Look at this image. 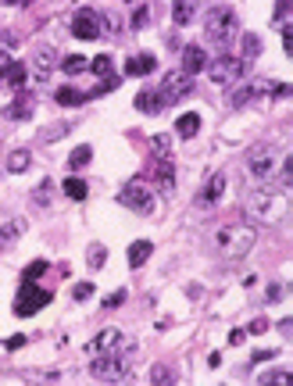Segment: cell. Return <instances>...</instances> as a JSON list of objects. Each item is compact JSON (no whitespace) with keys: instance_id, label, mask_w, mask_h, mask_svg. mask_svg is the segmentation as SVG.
<instances>
[{"instance_id":"cell-1","label":"cell","mask_w":293,"mask_h":386,"mask_svg":"<svg viewBox=\"0 0 293 386\" xmlns=\"http://www.w3.org/2000/svg\"><path fill=\"white\" fill-rule=\"evenodd\" d=\"M247 215L254 222H265V225H276L290 215V193L283 190H269V186H254L247 193Z\"/></svg>"},{"instance_id":"cell-2","label":"cell","mask_w":293,"mask_h":386,"mask_svg":"<svg viewBox=\"0 0 293 386\" xmlns=\"http://www.w3.org/2000/svg\"><path fill=\"white\" fill-rule=\"evenodd\" d=\"M215 244L229 261L247 258L257 244V222H225L222 229H215Z\"/></svg>"},{"instance_id":"cell-3","label":"cell","mask_w":293,"mask_h":386,"mask_svg":"<svg viewBox=\"0 0 293 386\" xmlns=\"http://www.w3.org/2000/svg\"><path fill=\"white\" fill-rule=\"evenodd\" d=\"M279 165H283V151H279V147H276V143H257L254 151L247 154V161H243L247 183H250V186H269V183H276Z\"/></svg>"},{"instance_id":"cell-4","label":"cell","mask_w":293,"mask_h":386,"mask_svg":"<svg viewBox=\"0 0 293 386\" xmlns=\"http://www.w3.org/2000/svg\"><path fill=\"white\" fill-rule=\"evenodd\" d=\"M133 358H136V343L126 336V343L114 350V354L90 358V372H93L97 383H126L129 372H133Z\"/></svg>"},{"instance_id":"cell-5","label":"cell","mask_w":293,"mask_h":386,"mask_svg":"<svg viewBox=\"0 0 293 386\" xmlns=\"http://www.w3.org/2000/svg\"><path fill=\"white\" fill-rule=\"evenodd\" d=\"M236 29H240V22L232 8H211L208 18H204V36L222 50H229V43L236 40Z\"/></svg>"},{"instance_id":"cell-6","label":"cell","mask_w":293,"mask_h":386,"mask_svg":"<svg viewBox=\"0 0 293 386\" xmlns=\"http://www.w3.org/2000/svg\"><path fill=\"white\" fill-rule=\"evenodd\" d=\"M243 72H247V61L236 54H229V50H222L215 61H208V75H211L215 86H222V90H229L232 82H240Z\"/></svg>"},{"instance_id":"cell-7","label":"cell","mask_w":293,"mask_h":386,"mask_svg":"<svg viewBox=\"0 0 293 386\" xmlns=\"http://www.w3.org/2000/svg\"><path fill=\"white\" fill-rule=\"evenodd\" d=\"M50 301H54V293H50V290H40L33 279H22V290H18V297H15V315H18V318L36 315V311L47 308Z\"/></svg>"},{"instance_id":"cell-8","label":"cell","mask_w":293,"mask_h":386,"mask_svg":"<svg viewBox=\"0 0 293 386\" xmlns=\"http://www.w3.org/2000/svg\"><path fill=\"white\" fill-rule=\"evenodd\" d=\"M158 90V97H161V104L168 107V104H179L183 97H190V90H193V75H186L183 68L179 72H168L165 79H161V86H154Z\"/></svg>"},{"instance_id":"cell-9","label":"cell","mask_w":293,"mask_h":386,"mask_svg":"<svg viewBox=\"0 0 293 386\" xmlns=\"http://www.w3.org/2000/svg\"><path fill=\"white\" fill-rule=\"evenodd\" d=\"M119 204L129 207V211H136V215H151V211H154V193H151V186H146V183L133 179V183H126V190L119 193Z\"/></svg>"},{"instance_id":"cell-10","label":"cell","mask_w":293,"mask_h":386,"mask_svg":"<svg viewBox=\"0 0 293 386\" xmlns=\"http://www.w3.org/2000/svg\"><path fill=\"white\" fill-rule=\"evenodd\" d=\"M57 54L50 43H43V47H36V54H33V61H29V79H36V82H47L50 75H54V68H57Z\"/></svg>"},{"instance_id":"cell-11","label":"cell","mask_w":293,"mask_h":386,"mask_svg":"<svg viewBox=\"0 0 293 386\" xmlns=\"http://www.w3.org/2000/svg\"><path fill=\"white\" fill-rule=\"evenodd\" d=\"M122 343H126L122 329H114V325H111V329H100L90 343H86V358H104V354H114Z\"/></svg>"},{"instance_id":"cell-12","label":"cell","mask_w":293,"mask_h":386,"mask_svg":"<svg viewBox=\"0 0 293 386\" xmlns=\"http://www.w3.org/2000/svg\"><path fill=\"white\" fill-rule=\"evenodd\" d=\"M72 36H79V40H100V36H104V22H100V15L90 11V8L75 11V18H72Z\"/></svg>"},{"instance_id":"cell-13","label":"cell","mask_w":293,"mask_h":386,"mask_svg":"<svg viewBox=\"0 0 293 386\" xmlns=\"http://www.w3.org/2000/svg\"><path fill=\"white\" fill-rule=\"evenodd\" d=\"M225 186H229L225 172H211V175H208V183H204V190L197 193V207H200V211H208V207H215V204L225 197Z\"/></svg>"},{"instance_id":"cell-14","label":"cell","mask_w":293,"mask_h":386,"mask_svg":"<svg viewBox=\"0 0 293 386\" xmlns=\"http://www.w3.org/2000/svg\"><path fill=\"white\" fill-rule=\"evenodd\" d=\"M204 68H208V50H204L200 43L183 47V72H186V75H197V72H204Z\"/></svg>"},{"instance_id":"cell-15","label":"cell","mask_w":293,"mask_h":386,"mask_svg":"<svg viewBox=\"0 0 293 386\" xmlns=\"http://www.w3.org/2000/svg\"><path fill=\"white\" fill-rule=\"evenodd\" d=\"M151 179L158 183V190H161L165 197H172V190H175V168H172V161L158 158L154 168H151Z\"/></svg>"},{"instance_id":"cell-16","label":"cell","mask_w":293,"mask_h":386,"mask_svg":"<svg viewBox=\"0 0 293 386\" xmlns=\"http://www.w3.org/2000/svg\"><path fill=\"white\" fill-rule=\"evenodd\" d=\"M33 107H36V97L25 94V90H18V97L4 107V118H11V122H22V118L33 114Z\"/></svg>"},{"instance_id":"cell-17","label":"cell","mask_w":293,"mask_h":386,"mask_svg":"<svg viewBox=\"0 0 293 386\" xmlns=\"http://www.w3.org/2000/svg\"><path fill=\"white\" fill-rule=\"evenodd\" d=\"M25 232V218H8L4 225H0V254H8Z\"/></svg>"},{"instance_id":"cell-18","label":"cell","mask_w":293,"mask_h":386,"mask_svg":"<svg viewBox=\"0 0 293 386\" xmlns=\"http://www.w3.org/2000/svg\"><path fill=\"white\" fill-rule=\"evenodd\" d=\"M75 129V118H61V122H50V126H43L40 129V136H36V143H57V140H65L68 133Z\"/></svg>"},{"instance_id":"cell-19","label":"cell","mask_w":293,"mask_h":386,"mask_svg":"<svg viewBox=\"0 0 293 386\" xmlns=\"http://www.w3.org/2000/svg\"><path fill=\"white\" fill-rule=\"evenodd\" d=\"M154 68H158V57L154 54H133L129 61H126V75H140V79L151 75Z\"/></svg>"},{"instance_id":"cell-20","label":"cell","mask_w":293,"mask_h":386,"mask_svg":"<svg viewBox=\"0 0 293 386\" xmlns=\"http://www.w3.org/2000/svg\"><path fill=\"white\" fill-rule=\"evenodd\" d=\"M197 18V0H175V4H172V22L175 25H190Z\"/></svg>"},{"instance_id":"cell-21","label":"cell","mask_w":293,"mask_h":386,"mask_svg":"<svg viewBox=\"0 0 293 386\" xmlns=\"http://www.w3.org/2000/svg\"><path fill=\"white\" fill-rule=\"evenodd\" d=\"M136 111H143V114H161L165 104H161L158 90H143V94H136Z\"/></svg>"},{"instance_id":"cell-22","label":"cell","mask_w":293,"mask_h":386,"mask_svg":"<svg viewBox=\"0 0 293 386\" xmlns=\"http://www.w3.org/2000/svg\"><path fill=\"white\" fill-rule=\"evenodd\" d=\"M29 165H33V151H29V147H18V151L8 154V172L11 175H22Z\"/></svg>"},{"instance_id":"cell-23","label":"cell","mask_w":293,"mask_h":386,"mask_svg":"<svg viewBox=\"0 0 293 386\" xmlns=\"http://www.w3.org/2000/svg\"><path fill=\"white\" fill-rule=\"evenodd\" d=\"M54 101L61 104V107H75V104H86V101H90V94L75 90V86H61V90L54 94Z\"/></svg>"},{"instance_id":"cell-24","label":"cell","mask_w":293,"mask_h":386,"mask_svg":"<svg viewBox=\"0 0 293 386\" xmlns=\"http://www.w3.org/2000/svg\"><path fill=\"white\" fill-rule=\"evenodd\" d=\"M151 251H154V244H151V240H136V244L129 247V269H140V265H146Z\"/></svg>"},{"instance_id":"cell-25","label":"cell","mask_w":293,"mask_h":386,"mask_svg":"<svg viewBox=\"0 0 293 386\" xmlns=\"http://www.w3.org/2000/svg\"><path fill=\"white\" fill-rule=\"evenodd\" d=\"M4 79H8L11 90H25V82H29V68H25L22 61H11V68L4 72Z\"/></svg>"},{"instance_id":"cell-26","label":"cell","mask_w":293,"mask_h":386,"mask_svg":"<svg viewBox=\"0 0 293 386\" xmlns=\"http://www.w3.org/2000/svg\"><path fill=\"white\" fill-rule=\"evenodd\" d=\"M29 200H33V207H40V211H43V207H50V200H54V179H43L33 190V197H29Z\"/></svg>"},{"instance_id":"cell-27","label":"cell","mask_w":293,"mask_h":386,"mask_svg":"<svg viewBox=\"0 0 293 386\" xmlns=\"http://www.w3.org/2000/svg\"><path fill=\"white\" fill-rule=\"evenodd\" d=\"M90 161H93V147H90V143L75 147V151L68 154V168H75V172H79V168H86V165H90Z\"/></svg>"},{"instance_id":"cell-28","label":"cell","mask_w":293,"mask_h":386,"mask_svg":"<svg viewBox=\"0 0 293 386\" xmlns=\"http://www.w3.org/2000/svg\"><path fill=\"white\" fill-rule=\"evenodd\" d=\"M197 129H200V118H197V114H179V122H175V133H179L183 140L197 136Z\"/></svg>"},{"instance_id":"cell-29","label":"cell","mask_w":293,"mask_h":386,"mask_svg":"<svg viewBox=\"0 0 293 386\" xmlns=\"http://www.w3.org/2000/svg\"><path fill=\"white\" fill-rule=\"evenodd\" d=\"M57 65H61V68H65L68 75H79V72H86V65H90V61H86L82 54H68L65 61H57Z\"/></svg>"},{"instance_id":"cell-30","label":"cell","mask_w":293,"mask_h":386,"mask_svg":"<svg viewBox=\"0 0 293 386\" xmlns=\"http://www.w3.org/2000/svg\"><path fill=\"white\" fill-rule=\"evenodd\" d=\"M72 200H86V193H90V190H86V183L82 179H75V175H72V179H65V186H61Z\"/></svg>"},{"instance_id":"cell-31","label":"cell","mask_w":293,"mask_h":386,"mask_svg":"<svg viewBox=\"0 0 293 386\" xmlns=\"http://www.w3.org/2000/svg\"><path fill=\"white\" fill-rule=\"evenodd\" d=\"M119 86H122V75H114V72H111V75H104V79H100V86H97V90H93L90 97H100V94H114V90H119Z\"/></svg>"},{"instance_id":"cell-32","label":"cell","mask_w":293,"mask_h":386,"mask_svg":"<svg viewBox=\"0 0 293 386\" xmlns=\"http://www.w3.org/2000/svg\"><path fill=\"white\" fill-rule=\"evenodd\" d=\"M257 54H261V36L247 33V36H243V61H254Z\"/></svg>"},{"instance_id":"cell-33","label":"cell","mask_w":293,"mask_h":386,"mask_svg":"<svg viewBox=\"0 0 293 386\" xmlns=\"http://www.w3.org/2000/svg\"><path fill=\"white\" fill-rule=\"evenodd\" d=\"M90 72H97V75H111V54H97L90 65H86Z\"/></svg>"},{"instance_id":"cell-34","label":"cell","mask_w":293,"mask_h":386,"mask_svg":"<svg viewBox=\"0 0 293 386\" xmlns=\"http://www.w3.org/2000/svg\"><path fill=\"white\" fill-rule=\"evenodd\" d=\"M25 379L29 383H57V379H61V372H43V369H33V372H25Z\"/></svg>"},{"instance_id":"cell-35","label":"cell","mask_w":293,"mask_h":386,"mask_svg":"<svg viewBox=\"0 0 293 386\" xmlns=\"http://www.w3.org/2000/svg\"><path fill=\"white\" fill-rule=\"evenodd\" d=\"M151 383H158V386H161V383H175V372H172L168 365H154V369H151Z\"/></svg>"},{"instance_id":"cell-36","label":"cell","mask_w":293,"mask_h":386,"mask_svg":"<svg viewBox=\"0 0 293 386\" xmlns=\"http://www.w3.org/2000/svg\"><path fill=\"white\" fill-rule=\"evenodd\" d=\"M151 151H154L158 158H168V154H172V140H168V136H154V140H151Z\"/></svg>"},{"instance_id":"cell-37","label":"cell","mask_w":293,"mask_h":386,"mask_svg":"<svg viewBox=\"0 0 293 386\" xmlns=\"http://www.w3.org/2000/svg\"><path fill=\"white\" fill-rule=\"evenodd\" d=\"M104 258H107V251H104L100 244H93V247H90V258H86V261H90V269H104Z\"/></svg>"},{"instance_id":"cell-38","label":"cell","mask_w":293,"mask_h":386,"mask_svg":"<svg viewBox=\"0 0 293 386\" xmlns=\"http://www.w3.org/2000/svg\"><path fill=\"white\" fill-rule=\"evenodd\" d=\"M257 383H290V372L272 369V372H265V376H257Z\"/></svg>"},{"instance_id":"cell-39","label":"cell","mask_w":293,"mask_h":386,"mask_svg":"<svg viewBox=\"0 0 293 386\" xmlns=\"http://www.w3.org/2000/svg\"><path fill=\"white\" fill-rule=\"evenodd\" d=\"M72 297H75V301H90V297H93V283H79L72 290Z\"/></svg>"},{"instance_id":"cell-40","label":"cell","mask_w":293,"mask_h":386,"mask_svg":"<svg viewBox=\"0 0 293 386\" xmlns=\"http://www.w3.org/2000/svg\"><path fill=\"white\" fill-rule=\"evenodd\" d=\"M146 22H151V11H146V8H136V15H133V29H143Z\"/></svg>"},{"instance_id":"cell-41","label":"cell","mask_w":293,"mask_h":386,"mask_svg":"<svg viewBox=\"0 0 293 386\" xmlns=\"http://www.w3.org/2000/svg\"><path fill=\"white\" fill-rule=\"evenodd\" d=\"M43 272H47V261H33V265H29V272H25V279H36Z\"/></svg>"},{"instance_id":"cell-42","label":"cell","mask_w":293,"mask_h":386,"mask_svg":"<svg viewBox=\"0 0 293 386\" xmlns=\"http://www.w3.org/2000/svg\"><path fill=\"white\" fill-rule=\"evenodd\" d=\"M290 18V0H276V22H286Z\"/></svg>"},{"instance_id":"cell-43","label":"cell","mask_w":293,"mask_h":386,"mask_svg":"<svg viewBox=\"0 0 293 386\" xmlns=\"http://www.w3.org/2000/svg\"><path fill=\"white\" fill-rule=\"evenodd\" d=\"M279 33H283V47H286V54H293V33H290V22H283Z\"/></svg>"},{"instance_id":"cell-44","label":"cell","mask_w":293,"mask_h":386,"mask_svg":"<svg viewBox=\"0 0 293 386\" xmlns=\"http://www.w3.org/2000/svg\"><path fill=\"white\" fill-rule=\"evenodd\" d=\"M265 325H269L265 318H254V322L247 325V333H250V336H254V333H265Z\"/></svg>"},{"instance_id":"cell-45","label":"cell","mask_w":293,"mask_h":386,"mask_svg":"<svg viewBox=\"0 0 293 386\" xmlns=\"http://www.w3.org/2000/svg\"><path fill=\"white\" fill-rule=\"evenodd\" d=\"M283 293H286V286H283V283H272V286H269V301H279Z\"/></svg>"},{"instance_id":"cell-46","label":"cell","mask_w":293,"mask_h":386,"mask_svg":"<svg viewBox=\"0 0 293 386\" xmlns=\"http://www.w3.org/2000/svg\"><path fill=\"white\" fill-rule=\"evenodd\" d=\"M119 25H122L119 15H107V18H104V29H111V33H119Z\"/></svg>"},{"instance_id":"cell-47","label":"cell","mask_w":293,"mask_h":386,"mask_svg":"<svg viewBox=\"0 0 293 386\" xmlns=\"http://www.w3.org/2000/svg\"><path fill=\"white\" fill-rule=\"evenodd\" d=\"M122 301H126V293H114V297H107V301H104V308L111 311V308H119Z\"/></svg>"},{"instance_id":"cell-48","label":"cell","mask_w":293,"mask_h":386,"mask_svg":"<svg viewBox=\"0 0 293 386\" xmlns=\"http://www.w3.org/2000/svg\"><path fill=\"white\" fill-rule=\"evenodd\" d=\"M4 347H8V350H18V347H25V336H11Z\"/></svg>"},{"instance_id":"cell-49","label":"cell","mask_w":293,"mask_h":386,"mask_svg":"<svg viewBox=\"0 0 293 386\" xmlns=\"http://www.w3.org/2000/svg\"><path fill=\"white\" fill-rule=\"evenodd\" d=\"M243 336H247V329H232V333H229V343H243Z\"/></svg>"},{"instance_id":"cell-50","label":"cell","mask_w":293,"mask_h":386,"mask_svg":"<svg viewBox=\"0 0 293 386\" xmlns=\"http://www.w3.org/2000/svg\"><path fill=\"white\" fill-rule=\"evenodd\" d=\"M8 68H11V57H8V54H4V50H0V75H4V72H8Z\"/></svg>"},{"instance_id":"cell-51","label":"cell","mask_w":293,"mask_h":386,"mask_svg":"<svg viewBox=\"0 0 293 386\" xmlns=\"http://www.w3.org/2000/svg\"><path fill=\"white\" fill-rule=\"evenodd\" d=\"M4 8H22V4H29V0H0Z\"/></svg>"}]
</instances>
